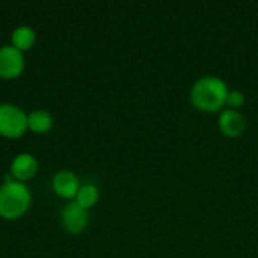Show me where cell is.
<instances>
[{
  "label": "cell",
  "mask_w": 258,
  "mask_h": 258,
  "mask_svg": "<svg viewBox=\"0 0 258 258\" xmlns=\"http://www.w3.org/2000/svg\"><path fill=\"white\" fill-rule=\"evenodd\" d=\"M77 204L83 209L92 207L98 201V189L94 184H85L83 187L79 189L77 192Z\"/></svg>",
  "instance_id": "8fae6325"
},
{
  "label": "cell",
  "mask_w": 258,
  "mask_h": 258,
  "mask_svg": "<svg viewBox=\"0 0 258 258\" xmlns=\"http://www.w3.org/2000/svg\"><path fill=\"white\" fill-rule=\"evenodd\" d=\"M12 42L17 50H29L35 42V32L30 27H18L12 35Z\"/></svg>",
  "instance_id": "30bf717a"
},
{
  "label": "cell",
  "mask_w": 258,
  "mask_h": 258,
  "mask_svg": "<svg viewBox=\"0 0 258 258\" xmlns=\"http://www.w3.org/2000/svg\"><path fill=\"white\" fill-rule=\"evenodd\" d=\"M38 163L30 154H20L11 165V172L17 180H27L35 175Z\"/></svg>",
  "instance_id": "ba28073f"
},
{
  "label": "cell",
  "mask_w": 258,
  "mask_h": 258,
  "mask_svg": "<svg viewBox=\"0 0 258 258\" xmlns=\"http://www.w3.org/2000/svg\"><path fill=\"white\" fill-rule=\"evenodd\" d=\"M53 125V119L50 116V113L44 112V110H36L32 112L27 116V127H30V130L36 132V133H47Z\"/></svg>",
  "instance_id": "9c48e42d"
},
{
  "label": "cell",
  "mask_w": 258,
  "mask_h": 258,
  "mask_svg": "<svg viewBox=\"0 0 258 258\" xmlns=\"http://www.w3.org/2000/svg\"><path fill=\"white\" fill-rule=\"evenodd\" d=\"M227 104L237 110L240 109L243 104H245V94L239 89H234V91H228V95H227Z\"/></svg>",
  "instance_id": "7c38bea8"
},
{
  "label": "cell",
  "mask_w": 258,
  "mask_h": 258,
  "mask_svg": "<svg viewBox=\"0 0 258 258\" xmlns=\"http://www.w3.org/2000/svg\"><path fill=\"white\" fill-rule=\"evenodd\" d=\"M218 127L221 133L227 138H239L246 130V119L245 116L234 109H224L219 113Z\"/></svg>",
  "instance_id": "277c9868"
},
{
  "label": "cell",
  "mask_w": 258,
  "mask_h": 258,
  "mask_svg": "<svg viewBox=\"0 0 258 258\" xmlns=\"http://www.w3.org/2000/svg\"><path fill=\"white\" fill-rule=\"evenodd\" d=\"M228 86L216 76H204L190 88V101L201 112H219L227 104Z\"/></svg>",
  "instance_id": "6da1fadb"
},
{
  "label": "cell",
  "mask_w": 258,
  "mask_h": 258,
  "mask_svg": "<svg viewBox=\"0 0 258 258\" xmlns=\"http://www.w3.org/2000/svg\"><path fill=\"white\" fill-rule=\"evenodd\" d=\"M24 68V59L20 50L15 47L0 48V77L14 79L21 74Z\"/></svg>",
  "instance_id": "5b68a950"
},
{
  "label": "cell",
  "mask_w": 258,
  "mask_h": 258,
  "mask_svg": "<svg viewBox=\"0 0 258 258\" xmlns=\"http://www.w3.org/2000/svg\"><path fill=\"white\" fill-rule=\"evenodd\" d=\"M88 221H89V216H88L86 209L80 207L77 203L68 204L62 212L63 227L71 234H77V233L83 231L88 225Z\"/></svg>",
  "instance_id": "8992f818"
},
{
  "label": "cell",
  "mask_w": 258,
  "mask_h": 258,
  "mask_svg": "<svg viewBox=\"0 0 258 258\" xmlns=\"http://www.w3.org/2000/svg\"><path fill=\"white\" fill-rule=\"evenodd\" d=\"M29 206V189L23 183L6 177V183L0 189V216L5 219H17L27 212Z\"/></svg>",
  "instance_id": "7a4b0ae2"
},
{
  "label": "cell",
  "mask_w": 258,
  "mask_h": 258,
  "mask_svg": "<svg viewBox=\"0 0 258 258\" xmlns=\"http://www.w3.org/2000/svg\"><path fill=\"white\" fill-rule=\"evenodd\" d=\"M53 187H54V192L62 198L77 197V192L80 189L77 177L74 174H71L70 171H62V172L56 174L54 180H53Z\"/></svg>",
  "instance_id": "52a82bcc"
},
{
  "label": "cell",
  "mask_w": 258,
  "mask_h": 258,
  "mask_svg": "<svg viewBox=\"0 0 258 258\" xmlns=\"http://www.w3.org/2000/svg\"><path fill=\"white\" fill-rule=\"evenodd\" d=\"M27 128V116L15 106L0 104V135L20 138Z\"/></svg>",
  "instance_id": "3957f363"
}]
</instances>
